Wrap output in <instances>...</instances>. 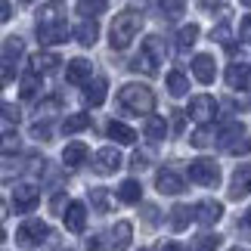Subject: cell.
<instances>
[{
	"label": "cell",
	"instance_id": "1",
	"mask_svg": "<svg viewBox=\"0 0 251 251\" xmlns=\"http://www.w3.org/2000/svg\"><path fill=\"white\" fill-rule=\"evenodd\" d=\"M140 28H143V13H137V9H121L112 19V28H109L112 50H127L130 41L140 34Z\"/></svg>",
	"mask_w": 251,
	"mask_h": 251
},
{
	"label": "cell",
	"instance_id": "2",
	"mask_svg": "<svg viewBox=\"0 0 251 251\" xmlns=\"http://www.w3.org/2000/svg\"><path fill=\"white\" fill-rule=\"evenodd\" d=\"M118 102L133 115H152V109H155V93L146 84H124L118 90Z\"/></svg>",
	"mask_w": 251,
	"mask_h": 251
},
{
	"label": "cell",
	"instance_id": "3",
	"mask_svg": "<svg viewBox=\"0 0 251 251\" xmlns=\"http://www.w3.org/2000/svg\"><path fill=\"white\" fill-rule=\"evenodd\" d=\"M189 180L199 186H217L220 183V168L211 158H196L189 161Z\"/></svg>",
	"mask_w": 251,
	"mask_h": 251
},
{
	"label": "cell",
	"instance_id": "4",
	"mask_svg": "<svg viewBox=\"0 0 251 251\" xmlns=\"http://www.w3.org/2000/svg\"><path fill=\"white\" fill-rule=\"evenodd\" d=\"M37 201H41V189H37L34 183H16V189H13V205H16L19 214L34 211Z\"/></svg>",
	"mask_w": 251,
	"mask_h": 251
},
{
	"label": "cell",
	"instance_id": "5",
	"mask_svg": "<svg viewBox=\"0 0 251 251\" xmlns=\"http://www.w3.org/2000/svg\"><path fill=\"white\" fill-rule=\"evenodd\" d=\"M44 236H50V229H47V224L37 220V217H28L25 224H19V229H16V242L19 245H37Z\"/></svg>",
	"mask_w": 251,
	"mask_h": 251
},
{
	"label": "cell",
	"instance_id": "6",
	"mask_svg": "<svg viewBox=\"0 0 251 251\" xmlns=\"http://www.w3.org/2000/svg\"><path fill=\"white\" fill-rule=\"evenodd\" d=\"M214 115H217V102H214V96L199 93V96H192V100H189V118H192V121L208 124V121H214Z\"/></svg>",
	"mask_w": 251,
	"mask_h": 251
},
{
	"label": "cell",
	"instance_id": "7",
	"mask_svg": "<svg viewBox=\"0 0 251 251\" xmlns=\"http://www.w3.org/2000/svg\"><path fill=\"white\" fill-rule=\"evenodd\" d=\"M118 168H121V152L115 146H105V149H100L93 155V171L102 174V177H105V174H115Z\"/></svg>",
	"mask_w": 251,
	"mask_h": 251
},
{
	"label": "cell",
	"instance_id": "8",
	"mask_svg": "<svg viewBox=\"0 0 251 251\" xmlns=\"http://www.w3.org/2000/svg\"><path fill=\"white\" fill-rule=\"evenodd\" d=\"M192 75H196L199 84H214V78H217V62H214V56L199 53L196 59H192Z\"/></svg>",
	"mask_w": 251,
	"mask_h": 251
},
{
	"label": "cell",
	"instance_id": "9",
	"mask_svg": "<svg viewBox=\"0 0 251 251\" xmlns=\"http://www.w3.org/2000/svg\"><path fill=\"white\" fill-rule=\"evenodd\" d=\"M133 239V226L127 220H118L112 229H109V242H105V251H124Z\"/></svg>",
	"mask_w": 251,
	"mask_h": 251
},
{
	"label": "cell",
	"instance_id": "10",
	"mask_svg": "<svg viewBox=\"0 0 251 251\" xmlns=\"http://www.w3.org/2000/svg\"><path fill=\"white\" fill-rule=\"evenodd\" d=\"M155 189L161 196H177V192H183V177L177 171H171V168H161L155 174Z\"/></svg>",
	"mask_w": 251,
	"mask_h": 251
},
{
	"label": "cell",
	"instance_id": "11",
	"mask_svg": "<svg viewBox=\"0 0 251 251\" xmlns=\"http://www.w3.org/2000/svg\"><path fill=\"white\" fill-rule=\"evenodd\" d=\"M226 84H229V90H251V65L233 62L226 69Z\"/></svg>",
	"mask_w": 251,
	"mask_h": 251
},
{
	"label": "cell",
	"instance_id": "12",
	"mask_svg": "<svg viewBox=\"0 0 251 251\" xmlns=\"http://www.w3.org/2000/svg\"><path fill=\"white\" fill-rule=\"evenodd\" d=\"M220 217H224V205H220V201L205 199V201H199V205H196V220H199L201 226H214Z\"/></svg>",
	"mask_w": 251,
	"mask_h": 251
},
{
	"label": "cell",
	"instance_id": "13",
	"mask_svg": "<svg viewBox=\"0 0 251 251\" xmlns=\"http://www.w3.org/2000/svg\"><path fill=\"white\" fill-rule=\"evenodd\" d=\"M251 192V165H239L229 183V199H245Z\"/></svg>",
	"mask_w": 251,
	"mask_h": 251
},
{
	"label": "cell",
	"instance_id": "14",
	"mask_svg": "<svg viewBox=\"0 0 251 251\" xmlns=\"http://www.w3.org/2000/svg\"><path fill=\"white\" fill-rule=\"evenodd\" d=\"M65 229L69 233H84V224H87V208L81 205V201H69V208H65Z\"/></svg>",
	"mask_w": 251,
	"mask_h": 251
},
{
	"label": "cell",
	"instance_id": "15",
	"mask_svg": "<svg viewBox=\"0 0 251 251\" xmlns=\"http://www.w3.org/2000/svg\"><path fill=\"white\" fill-rule=\"evenodd\" d=\"M65 22V3L62 0H50L37 9V25H59Z\"/></svg>",
	"mask_w": 251,
	"mask_h": 251
},
{
	"label": "cell",
	"instance_id": "16",
	"mask_svg": "<svg viewBox=\"0 0 251 251\" xmlns=\"http://www.w3.org/2000/svg\"><path fill=\"white\" fill-rule=\"evenodd\" d=\"M37 41L41 44H65L69 41V25H37Z\"/></svg>",
	"mask_w": 251,
	"mask_h": 251
},
{
	"label": "cell",
	"instance_id": "17",
	"mask_svg": "<svg viewBox=\"0 0 251 251\" xmlns=\"http://www.w3.org/2000/svg\"><path fill=\"white\" fill-rule=\"evenodd\" d=\"M96 37H100V25H96V19H81L78 28H75V41L81 47H93Z\"/></svg>",
	"mask_w": 251,
	"mask_h": 251
},
{
	"label": "cell",
	"instance_id": "18",
	"mask_svg": "<svg viewBox=\"0 0 251 251\" xmlns=\"http://www.w3.org/2000/svg\"><path fill=\"white\" fill-rule=\"evenodd\" d=\"M65 81H69V84H87V81H90V62L81 59V56L72 59L69 65H65Z\"/></svg>",
	"mask_w": 251,
	"mask_h": 251
},
{
	"label": "cell",
	"instance_id": "19",
	"mask_svg": "<svg viewBox=\"0 0 251 251\" xmlns=\"http://www.w3.org/2000/svg\"><path fill=\"white\" fill-rule=\"evenodd\" d=\"M28 62H31V72H37V75H50L62 65V59L56 53H34Z\"/></svg>",
	"mask_w": 251,
	"mask_h": 251
},
{
	"label": "cell",
	"instance_id": "20",
	"mask_svg": "<svg viewBox=\"0 0 251 251\" xmlns=\"http://www.w3.org/2000/svg\"><path fill=\"white\" fill-rule=\"evenodd\" d=\"M105 90H109V81L105 78H93L84 84V100L90 105H102L105 102Z\"/></svg>",
	"mask_w": 251,
	"mask_h": 251
},
{
	"label": "cell",
	"instance_id": "21",
	"mask_svg": "<svg viewBox=\"0 0 251 251\" xmlns=\"http://www.w3.org/2000/svg\"><path fill=\"white\" fill-rule=\"evenodd\" d=\"M239 137H245V127H242V121H233L229 127H224V130L217 133V143H220V149L229 152V149L239 143Z\"/></svg>",
	"mask_w": 251,
	"mask_h": 251
},
{
	"label": "cell",
	"instance_id": "22",
	"mask_svg": "<svg viewBox=\"0 0 251 251\" xmlns=\"http://www.w3.org/2000/svg\"><path fill=\"white\" fill-rule=\"evenodd\" d=\"M84 158H87V146H84L81 140L69 143V146H65V152H62V165H65V168H78V165H84Z\"/></svg>",
	"mask_w": 251,
	"mask_h": 251
},
{
	"label": "cell",
	"instance_id": "23",
	"mask_svg": "<svg viewBox=\"0 0 251 251\" xmlns=\"http://www.w3.org/2000/svg\"><path fill=\"white\" fill-rule=\"evenodd\" d=\"M109 137L115 140V143H121V146H133V143H137V133H133L127 124H121V121H109Z\"/></svg>",
	"mask_w": 251,
	"mask_h": 251
},
{
	"label": "cell",
	"instance_id": "24",
	"mask_svg": "<svg viewBox=\"0 0 251 251\" xmlns=\"http://www.w3.org/2000/svg\"><path fill=\"white\" fill-rule=\"evenodd\" d=\"M192 220H196V208H189V205H174V211H171V226L177 229H186Z\"/></svg>",
	"mask_w": 251,
	"mask_h": 251
},
{
	"label": "cell",
	"instance_id": "25",
	"mask_svg": "<svg viewBox=\"0 0 251 251\" xmlns=\"http://www.w3.org/2000/svg\"><path fill=\"white\" fill-rule=\"evenodd\" d=\"M143 50H146V53H149V56H152V59H155L158 65H161V62L168 59V44L161 41L158 34H149L146 41H143Z\"/></svg>",
	"mask_w": 251,
	"mask_h": 251
},
{
	"label": "cell",
	"instance_id": "26",
	"mask_svg": "<svg viewBox=\"0 0 251 251\" xmlns=\"http://www.w3.org/2000/svg\"><path fill=\"white\" fill-rule=\"evenodd\" d=\"M118 199L124 201V205H137V201L143 199V186L137 180H124L118 186Z\"/></svg>",
	"mask_w": 251,
	"mask_h": 251
},
{
	"label": "cell",
	"instance_id": "27",
	"mask_svg": "<svg viewBox=\"0 0 251 251\" xmlns=\"http://www.w3.org/2000/svg\"><path fill=\"white\" fill-rule=\"evenodd\" d=\"M146 137L152 140V143H161L168 137V124H165V118H158V115H149L146 118Z\"/></svg>",
	"mask_w": 251,
	"mask_h": 251
},
{
	"label": "cell",
	"instance_id": "28",
	"mask_svg": "<svg viewBox=\"0 0 251 251\" xmlns=\"http://www.w3.org/2000/svg\"><path fill=\"white\" fill-rule=\"evenodd\" d=\"M168 90H171V96H186L189 93V78L183 72H168Z\"/></svg>",
	"mask_w": 251,
	"mask_h": 251
},
{
	"label": "cell",
	"instance_id": "29",
	"mask_svg": "<svg viewBox=\"0 0 251 251\" xmlns=\"http://www.w3.org/2000/svg\"><path fill=\"white\" fill-rule=\"evenodd\" d=\"M37 90H41V75L28 72L25 78H22V84H19V93H22V100H34Z\"/></svg>",
	"mask_w": 251,
	"mask_h": 251
},
{
	"label": "cell",
	"instance_id": "30",
	"mask_svg": "<svg viewBox=\"0 0 251 251\" xmlns=\"http://www.w3.org/2000/svg\"><path fill=\"white\" fill-rule=\"evenodd\" d=\"M22 53H25V41H22V37H6V41H3V62L13 65Z\"/></svg>",
	"mask_w": 251,
	"mask_h": 251
},
{
	"label": "cell",
	"instance_id": "31",
	"mask_svg": "<svg viewBox=\"0 0 251 251\" xmlns=\"http://www.w3.org/2000/svg\"><path fill=\"white\" fill-rule=\"evenodd\" d=\"M217 140V133H214V127H208V124H201L199 130H192V137H189V143L196 149H205V146H211V143Z\"/></svg>",
	"mask_w": 251,
	"mask_h": 251
},
{
	"label": "cell",
	"instance_id": "32",
	"mask_svg": "<svg viewBox=\"0 0 251 251\" xmlns=\"http://www.w3.org/2000/svg\"><path fill=\"white\" fill-rule=\"evenodd\" d=\"M105 13V0H78V16L84 19H96Z\"/></svg>",
	"mask_w": 251,
	"mask_h": 251
},
{
	"label": "cell",
	"instance_id": "33",
	"mask_svg": "<svg viewBox=\"0 0 251 251\" xmlns=\"http://www.w3.org/2000/svg\"><path fill=\"white\" fill-rule=\"evenodd\" d=\"M158 9L165 19H180L186 13V0H158Z\"/></svg>",
	"mask_w": 251,
	"mask_h": 251
},
{
	"label": "cell",
	"instance_id": "34",
	"mask_svg": "<svg viewBox=\"0 0 251 251\" xmlns=\"http://www.w3.org/2000/svg\"><path fill=\"white\" fill-rule=\"evenodd\" d=\"M84 127H90V115H84V112H75V115H69V118L62 121V130L65 133H78Z\"/></svg>",
	"mask_w": 251,
	"mask_h": 251
},
{
	"label": "cell",
	"instance_id": "35",
	"mask_svg": "<svg viewBox=\"0 0 251 251\" xmlns=\"http://www.w3.org/2000/svg\"><path fill=\"white\" fill-rule=\"evenodd\" d=\"M199 41V25H183L180 28V31H177V44H180V50H189V47L192 44H196Z\"/></svg>",
	"mask_w": 251,
	"mask_h": 251
},
{
	"label": "cell",
	"instance_id": "36",
	"mask_svg": "<svg viewBox=\"0 0 251 251\" xmlns=\"http://www.w3.org/2000/svg\"><path fill=\"white\" fill-rule=\"evenodd\" d=\"M130 69H133V72H146V75H155V72H158V62L152 59V56H149L146 50H140V56H137V59L130 62Z\"/></svg>",
	"mask_w": 251,
	"mask_h": 251
},
{
	"label": "cell",
	"instance_id": "37",
	"mask_svg": "<svg viewBox=\"0 0 251 251\" xmlns=\"http://www.w3.org/2000/svg\"><path fill=\"white\" fill-rule=\"evenodd\" d=\"M90 201H93V208L100 211V214H105V211H109V192H105L102 186L90 189Z\"/></svg>",
	"mask_w": 251,
	"mask_h": 251
},
{
	"label": "cell",
	"instance_id": "38",
	"mask_svg": "<svg viewBox=\"0 0 251 251\" xmlns=\"http://www.w3.org/2000/svg\"><path fill=\"white\" fill-rule=\"evenodd\" d=\"M217 248H220L217 233H205V236H199V242H196V251H217Z\"/></svg>",
	"mask_w": 251,
	"mask_h": 251
},
{
	"label": "cell",
	"instance_id": "39",
	"mask_svg": "<svg viewBox=\"0 0 251 251\" xmlns=\"http://www.w3.org/2000/svg\"><path fill=\"white\" fill-rule=\"evenodd\" d=\"M152 161H155V152H152V149L133 152V168H137V171H146V168H152Z\"/></svg>",
	"mask_w": 251,
	"mask_h": 251
},
{
	"label": "cell",
	"instance_id": "40",
	"mask_svg": "<svg viewBox=\"0 0 251 251\" xmlns=\"http://www.w3.org/2000/svg\"><path fill=\"white\" fill-rule=\"evenodd\" d=\"M59 96H50V100H44L41 105H37V115H44V118H47V115H50V112H56V109H59Z\"/></svg>",
	"mask_w": 251,
	"mask_h": 251
},
{
	"label": "cell",
	"instance_id": "41",
	"mask_svg": "<svg viewBox=\"0 0 251 251\" xmlns=\"http://www.w3.org/2000/svg\"><path fill=\"white\" fill-rule=\"evenodd\" d=\"M31 137L50 140V124H47V121H34V124H31Z\"/></svg>",
	"mask_w": 251,
	"mask_h": 251
},
{
	"label": "cell",
	"instance_id": "42",
	"mask_svg": "<svg viewBox=\"0 0 251 251\" xmlns=\"http://www.w3.org/2000/svg\"><path fill=\"white\" fill-rule=\"evenodd\" d=\"M211 37H214V41H220V44H226V47H229V25H217L214 31H211Z\"/></svg>",
	"mask_w": 251,
	"mask_h": 251
},
{
	"label": "cell",
	"instance_id": "43",
	"mask_svg": "<svg viewBox=\"0 0 251 251\" xmlns=\"http://www.w3.org/2000/svg\"><path fill=\"white\" fill-rule=\"evenodd\" d=\"M239 37H242L245 44H251V16L242 19V25H239Z\"/></svg>",
	"mask_w": 251,
	"mask_h": 251
},
{
	"label": "cell",
	"instance_id": "44",
	"mask_svg": "<svg viewBox=\"0 0 251 251\" xmlns=\"http://www.w3.org/2000/svg\"><path fill=\"white\" fill-rule=\"evenodd\" d=\"M0 19H3V22L13 19V6H9V0H0Z\"/></svg>",
	"mask_w": 251,
	"mask_h": 251
},
{
	"label": "cell",
	"instance_id": "45",
	"mask_svg": "<svg viewBox=\"0 0 251 251\" xmlns=\"http://www.w3.org/2000/svg\"><path fill=\"white\" fill-rule=\"evenodd\" d=\"M161 251H186V248L177 245V242H165V245H161Z\"/></svg>",
	"mask_w": 251,
	"mask_h": 251
},
{
	"label": "cell",
	"instance_id": "46",
	"mask_svg": "<svg viewBox=\"0 0 251 251\" xmlns=\"http://www.w3.org/2000/svg\"><path fill=\"white\" fill-rule=\"evenodd\" d=\"M62 205H65V196H56V199H53V211H56V214L62 211Z\"/></svg>",
	"mask_w": 251,
	"mask_h": 251
},
{
	"label": "cell",
	"instance_id": "47",
	"mask_svg": "<svg viewBox=\"0 0 251 251\" xmlns=\"http://www.w3.org/2000/svg\"><path fill=\"white\" fill-rule=\"evenodd\" d=\"M245 220H248V226H251V208H248V214H245Z\"/></svg>",
	"mask_w": 251,
	"mask_h": 251
},
{
	"label": "cell",
	"instance_id": "48",
	"mask_svg": "<svg viewBox=\"0 0 251 251\" xmlns=\"http://www.w3.org/2000/svg\"><path fill=\"white\" fill-rule=\"evenodd\" d=\"M242 3H245V6H251V0H242Z\"/></svg>",
	"mask_w": 251,
	"mask_h": 251
},
{
	"label": "cell",
	"instance_id": "49",
	"mask_svg": "<svg viewBox=\"0 0 251 251\" xmlns=\"http://www.w3.org/2000/svg\"><path fill=\"white\" fill-rule=\"evenodd\" d=\"M22 3H34V0H22Z\"/></svg>",
	"mask_w": 251,
	"mask_h": 251
},
{
	"label": "cell",
	"instance_id": "50",
	"mask_svg": "<svg viewBox=\"0 0 251 251\" xmlns=\"http://www.w3.org/2000/svg\"><path fill=\"white\" fill-rule=\"evenodd\" d=\"M201 3H211V0H201Z\"/></svg>",
	"mask_w": 251,
	"mask_h": 251
},
{
	"label": "cell",
	"instance_id": "51",
	"mask_svg": "<svg viewBox=\"0 0 251 251\" xmlns=\"http://www.w3.org/2000/svg\"><path fill=\"white\" fill-rule=\"evenodd\" d=\"M140 251H146V248H140Z\"/></svg>",
	"mask_w": 251,
	"mask_h": 251
}]
</instances>
